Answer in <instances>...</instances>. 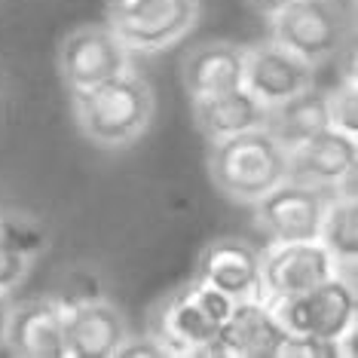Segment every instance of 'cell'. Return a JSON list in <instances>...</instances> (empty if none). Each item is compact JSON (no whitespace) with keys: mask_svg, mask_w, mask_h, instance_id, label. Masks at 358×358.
I'll use <instances>...</instances> for the list:
<instances>
[{"mask_svg":"<svg viewBox=\"0 0 358 358\" xmlns=\"http://www.w3.org/2000/svg\"><path fill=\"white\" fill-rule=\"evenodd\" d=\"M80 135L99 150H126L150 129L157 113L153 86L129 64L123 74L71 92Z\"/></svg>","mask_w":358,"mask_h":358,"instance_id":"cell-1","label":"cell"},{"mask_svg":"<svg viewBox=\"0 0 358 358\" xmlns=\"http://www.w3.org/2000/svg\"><path fill=\"white\" fill-rule=\"evenodd\" d=\"M208 178L230 202H257L288 178V150L266 129L221 138L208 144Z\"/></svg>","mask_w":358,"mask_h":358,"instance_id":"cell-2","label":"cell"},{"mask_svg":"<svg viewBox=\"0 0 358 358\" xmlns=\"http://www.w3.org/2000/svg\"><path fill=\"white\" fill-rule=\"evenodd\" d=\"M270 28L275 43L322 68L352 50L355 15L343 0H294L273 15Z\"/></svg>","mask_w":358,"mask_h":358,"instance_id":"cell-3","label":"cell"},{"mask_svg":"<svg viewBox=\"0 0 358 358\" xmlns=\"http://www.w3.org/2000/svg\"><path fill=\"white\" fill-rule=\"evenodd\" d=\"M199 22V0H104V25L129 52H162Z\"/></svg>","mask_w":358,"mask_h":358,"instance_id":"cell-4","label":"cell"},{"mask_svg":"<svg viewBox=\"0 0 358 358\" xmlns=\"http://www.w3.org/2000/svg\"><path fill=\"white\" fill-rule=\"evenodd\" d=\"M270 309L288 334H309V337L340 343L349 331H355V315H358L355 285L352 279L337 273L297 297L275 300V303H270Z\"/></svg>","mask_w":358,"mask_h":358,"instance_id":"cell-5","label":"cell"},{"mask_svg":"<svg viewBox=\"0 0 358 358\" xmlns=\"http://www.w3.org/2000/svg\"><path fill=\"white\" fill-rule=\"evenodd\" d=\"M129 55L132 52L123 46V40L113 34L104 22L101 25L89 22V25L71 28L59 40L55 71H59V80L68 92H80V89H89L95 83H104V80L123 74L132 64Z\"/></svg>","mask_w":358,"mask_h":358,"instance_id":"cell-6","label":"cell"},{"mask_svg":"<svg viewBox=\"0 0 358 358\" xmlns=\"http://www.w3.org/2000/svg\"><path fill=\"white\" fill-rule=\"evenodd\" d=\"M334 196H337L334 190H322V187H309L285 178L279 187H273L257 202H251L255 224L270 242L319 239L322 217Z\"/></svg>","mask_w":358,"mask_h":358,"instance_id":"cell-7","label":"cell"},{"mask_svg":"<svg viewBox=\"0 0 358 358\" xmlns=\"http://www.w3.org/2000/svg\"><path fill=\"white\" fill-rule=\"evenodd\" d=\"M217 328L221 324L211 322L202 313L196 294H193V282H184L178 288L166 291L148 313V331L159 337L162 343L178 355H224L217 346Z\"/></svg>","mask_w":358,"mask_h":358,"instance_id":"cell-8","label":"cell"},{"mask_svg":"<svg viewBox=\"0 0 358 358\" xmlns=\"http://www.w3.org/2000/svg\"><path fill=\"white\" fill-rule=\"evenodd\" d=\"M355 135H346L331 126L288 150V181L334 190L340 196H355Z\"/></svg>","mask_w":358,"mask_h":358,"instance_id":"cell-9","label":"cell"},{"mask_svg":"<svg viewBox=\"0 0 358 358\" xmlns=\"http://www.w3.org/2000/svg\"><path fill=\"white\" fill-rule=\"evenodd\" d=\"M331 275H337V264L319 239L270 242V248L260 251V285L266 303L297 297Z\"/></svg>","mask_w":358,"mask_h":358,"instance_id":"cell-10","label":"cell"},{"mask_svg":"<svg viewBox=\"0 0 358 358\" xmlns=\"http://www.w3.org/2000/svg\"><path fill=\"white\" fill-rule=\"evenodd\" d=\"M193 279L224 291L233 300H264L260 248L239 236H217L202 245Z\"/></svg>","mask_w":358,"mask_h":358,"instance_id":"cell-11","label":"cell"},{"mask_svg":"<svg viewBox=\"0 0 358 358\" xmlns=\"http://www.w3.org/2000/svg\"><path fill=\"white\" fill-rule=\"evenodd\" d=\"M313 83H315L313 64L303 62L297 52L285 50V46L275 43L273 37L245 46V74H242V86H245L264 108L303 92V89H309Z\"/></svg>","mask_w":358,"mask_h":358,"instance_id":"cell-12","label":"cell"},{"mask_svg":"<svg viewBox=\"0 0 358 358\" xmlns=\"http://www.w3.org/2000/svg\"><path fill=\"white\" fill-rule=\"evenodd\" d=\"M3 346L22 358H64V309L50 294L13 303Z\"/></svg>","mask_w":358,"mask_h":358,"instance_id":"cell-13","label":"cell"},{"mask_svg":"<svg viewBox=\"0 0 358 358\" xmlns=\"http://www.w3.org/2000/svg\"><path fill=\"white\" fill-rule=\"evenodd\" d=\"M129 334L126 315L108 297L64 309V358H117Z\"/></svg>","mask_w":358,"mask_h":358,"instance_id":"cell-14","label":"cell"},{"mask_svg":"<svg viewBox=\"0 0 358 358\" xmlns=\"http://www.w3.org/2000/svg\"><path fill=\"white\" fill-rule=\"evenodd\" d=\"M178 74L190 99L239 89L245 74V46L236 40H202L181 55Z\"/></svg>","mask_w":358,"mask_h":358,"instance_id":"cell-15","label":"cell"},{"mask_svg":"<svg viewBox=\"0 0 358 358\" xmlns=\"http://www.w3.org/2000/svg\"><path fill=\"white\" fill-rule=\"evenodd\" d=\"M285 337L288 331L264 300H236L217 328V346L227 358H275Z\"/></svg>","mask_w":358,"mask_h":358,"instance_id":"cell-16","label":"cell"},{"mask_svg":"<svg viewBox=\"0 0 358 358\" xmlns=\"http://www.w3.org/2000/svg\"><path fill=\"white\" fill-rule=\"evenodd\" d=\"M190 113H193L196 132L211 144V141H221V138L248 132V129H264L266 108L245 86H239L221 95L190 99Z\"/></svg>","mask_w":358,"mask_h":358,"instance_id":"cell-17","label":"cell"},{"mask_svg":"<svg viewBox=\"0 0 358 358\" xmlns=\"http://www.w3.org/2000/svg\"><path fill=\"white\" fill-rule=\"evenodd\" d=\"M328 126H331L328 95L315 83L279 104H270L266 117H264V129L285 150H291L294 144L306 141V138H313L315 132H322V129H328Z\"/></svg>","mask_w":358,"mask_h":358,"instance_id":"cell-18","label":"cell"},{"mask_svg":"<svg viewBox=\"0 0 358 358\" xmlns=\"http://www.w3.org/2000/svg\"><path fill=\"white\" fill-rule=\"evenodd\" d=\"M319 242L324 251L334 257L337 273H349L355 270L358 260V202L355 196H334L328 211L322 217V230H319Z\"/></svg>","mask_w":358,"mask_h":358,"instance_id":"cell-19","label":"cell"},{"mask_svg":"<svg viewBox=\"0 0 358 358\" xmlns=\"http://www.w3.org/2000/svg\"><path fill=\"white\" fill-rule=\"evenodd\" d=\"M50 297L62 309L92 303V300L108 297V285H104V273L99 264H64L52 282Z\"/></svg>","mask_w":358,"mask_h":358,"instance_id":"cell-20","label":"cell"},{"mask_svg":"<svg viewBox=\"0 0 358 358\" xmlns=\"http://www.w3.org/2000/svg\"><path fill=\"white\" fill-rule=\"evenodd\" d=\"M0 239L10 248H15L19 255H25L34 260L40 251L50 245V230L40 221L37 215L22 208H0Z\"/></svg>","mask_w":358,"mask_h":358,"instance_id":"cell-21","label":"cell"},{"mask_svg":"<svg viewBox=\"0 0 358 358\" xmlns=\"http://www.w3.org/2000/svg\"><path fill=\"white\" fill-rule=\"evenodd\" d=\"M328 95V120L331 129L346 135H358V80H355V52H349V71Z\"/></svg>","mask_w":358,"mask_h":358,"instance_id":"cell-22","label":"cell"},{"mask_svg":"<svg viewBox=\"0 0 358 358\" xmlns=\"http://www.w3.org/2000/svg\"><path fill=\"white\" fill-rule=\"evenodd\" d=\"M275 358H340V343L309 337V334H288Z\"/></svg>","mask_w":358,"mask_h":358,"instance_id":"cell-23","label":"cell"},{"mask_svg":"<svg viewBox=\"0 0 358 358\" xmlns=\"http://www.w3.org/2000/svg\"><path fill=\"white\" fill-rule=\"evenodd\" d=\"M28 270H31V257L19 255V251L0 239V291H15L28 279Z\"/></svg>","mask_w":358,"mask_h":358,"instance_id":"cell-24","label":"cell"},{"mask_svg":"<svg viewBox=\"0 0 358 358\" xmlns=\"http://www.w3.org/2000/svg\"><path fill=\"white\" fill-rule=\"evenodd\" d=\"M117 358H175V352L148 331V334H129Z\"/></svg>","mask_w":358,"mask_h":358,"instance_id":"cell-25","label":"cell"},{"mask_svg":"<svg viewBox=\"0 0 358 358\" xmlns=\"http://www.w3.org/2000/svg\"><path fill=\"white\" fill-rule=\"evenodd\" d=\"M190 282H193V294H196L199 306H202V313H206L211 322L221 324L227 315H230V309H233L236 300H233V297H227L224 291L211 288V285H202V282H196V279H190Z\"/></svg>","mask_w":358,"mask_h":358,"instance_id":"cell-26","label":"cell"},{"mask_svg":"<svg viewBox=\"0 0 358 358\" xmlns=\"http://www.w3.org/2000/svg\"><path fill=\"white\" fill-rule=\"evenodd\" d=\"M288 3H294V0H245L248 10L255 15H260V19H266V22H270L279 10H285Z\"/></svg>","mask_w":358,"mask_h":358,"instance_id":"cell-27","label":"cell"},{"mask_svg":"<svg viewBox=\"0 0 358 358\" xmlns=\"http://www.w3.org/2000/svg\"><path fill=\"white\" fill-rule=\"evenodd\" d=\"M10 306H13V300H10V291H0V352H3V340H6V322H10Z\"/></svg>","mask_w":358,"mask_h":358,"instance_id":"cell-28","label":"cell"}]
</instances>
